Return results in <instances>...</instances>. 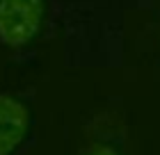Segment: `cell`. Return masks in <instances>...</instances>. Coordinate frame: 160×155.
<instances>
[{
	"mask_svg": "<svg viewBox=\"0 0 160 155\" xmlns=\"http://www.w3.org/2000/svg\"><path fill=\"white\" fill-rule=\"evenodd\" d=\"M28 109L9 96H0V155L12 153L28 132Z\"/></svg>",
	"mask_w": 160,
	"mask_h": 155,
	"instance_id": "2",
	"label": "cell"
},
{
	"mask_svg": "<svg viewBox=\"0 0 160 155\" xmlns=\"http://www.w3.org/2000/svg\"><path fill=\"white\" fill-rule=\"evenodd\" d=\"M43 16V0H0V41L23 46L37 34Z\"/></svg>",
	"mask_w": 160,
	"mask_h": 155,
	"instance_id": "1",
	"label": "cell"
},
{
	"mask_svg": "<svg viewBox=\"0 0 160 155\" xmlns=\"http://www.w3.org/2000/svg\"><path fill=\"white\" fill-rule=\"evenodd\" d=\"M92 155H117V153H114V151H110V148H101V151L92 153Z\"/></svg>",
	"mask_w": 160,
	"mask_h": 155,
	"instance_id": "3",
	"label": "cell"
}]
</instances>
